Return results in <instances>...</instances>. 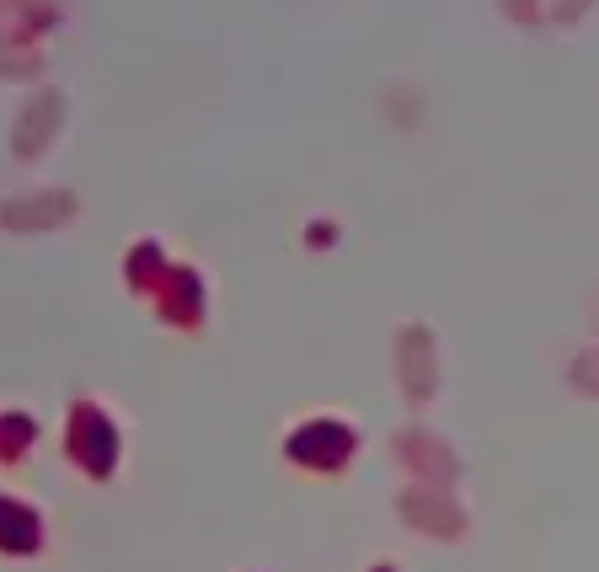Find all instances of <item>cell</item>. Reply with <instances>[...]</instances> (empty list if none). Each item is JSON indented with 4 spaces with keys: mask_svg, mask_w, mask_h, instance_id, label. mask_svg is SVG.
<instances>
[{
    "mask_svg": "<svg viewBox=\"0 0 599 572\" xmlns=\"http://www.w3.org/2000/svg\"><path fill=\"white\" fill-rule=\"evenodd\" d=\"M0 546H16V551L33 546V519L16 509V503H0Z\"/></svg>",
    "mask_w": 599,
    "mask_h": 572,
    "instance_id": "obj_1",
    "label": "cell"
}]
</instances>
